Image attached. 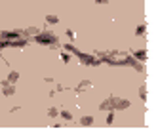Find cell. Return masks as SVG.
Here are the masks:
<instances>
[{
	"instance_id": "9a60e30c",
	"label": "cell",
	"mask_w": 158,
	"mask_h": 139,
	"mask_svg": "<svg viewBox=\"0 0 158 139\" xmlns=\"http://www.w3.org/2000/svg\"><path fill=\"white\" fill-rule=\"evenodd\" d=\"M46 21H48V23H52V25H55V23H57L59 19H57V15H48V17H46Z\"/></svg>"
},
{
	"instance_id": "7a4b0ae2",
	"label": "cell",
	"mask_w": 158,
	"mask_h": 139,
	"mask_svg": "<svg viewBox=\"0 0 158 139\" xmlns=\"http://www.w3.org/2000/svg\"><path fill=\"white\" fill-rule=\"evenodd\" d=\"M76 57L80 59V63H82V65H88V67H89V65L97 67V65L101 63L97 57H95V55H92V53H82V52H78V55H76Z\"/></svg>"
},
{
	"instance_id": "7c38bea8",
	"label": "cell",
	"mask_w": 158,
	"mask_h": 139,
	"mask_svg": "<svg viewBox=\"0 0 158 139\" xmlns=\"http://www.w3.org/2000/svg\"><path fill=\"white\" fill-rule=\"evenodd\" d=\"M80 124L82 126H92L94 124V116H82L80 118Z\"/></svg>"
},
{
	"instance_id": "9c48e42d",
	"label": "cell",
	"mask_w": 158,
	"mask_h": 139,
	"mask_svg": "<svg viewBox=\"0 0 158 139\" xmlns=\"http://www.w3.org/2000/svg\"><path fill=\"white\" fill-rule=\"evenodd\" d=\"M17 78H19V73H17V71H12V73L8 74V80H6V82H8V84H15Z\"/></svg>"
},
{
	"instance_id": "ffe728a7",
	"label": "cell",
	"mask_w": 158,
	"mask_h": 139,
	"mask_svg": "<svg viewBox=\"0 0 158 139\" xmlns=\"http://www.w3.org/2000/svg\"><path fill=\"white\" fill-rule=\"evenodd\" d=\"M67 36H69V38L73 40V38H74V32H73V31H67Z\"/></svg>"
},
{
	"instance_id": "ba28073f",
	"label": "cell",
	"mask_w": 158,
	"mask_h": 139,
	"mask_svg": "<svg viewBox=\"0 0 158 139\" xmlns=\"http://www.w3.org/2000/svg\"><path fill=\"white\" fill-rule=\"evenodd\" d=\"M86 88H89V80H82V82L74 88V91H76V94H82V91H84Z\"/></svg>"
},
{
	"instance_id": "4fadbf2b",
	"label": "cell",
	"mask_w": 158,
	"mask_h": 139,
	"mask_svg": "<svg viewBox=\"0 0 158 139\" xmlns=\"http://www.w3.org/2000/svg\"><path fill=\"white\" fill-rule=\"evenodd\" d=\"M61 48H65L67 52H71V53H74V55H78V50L74 48V46H73V44H65V46H61Z\"/></svg>"
},
{
	"instance_id": "5bb4252c",
	"label": "cell",
	"mask_w": 158,
	"mask_h": 139,
	"mask_svg": "<svg viewBox=\"0 0 158 139\" xmlns=\"http://www.w3.org/2000/svg\"><path fill=\"white\" fill-rule=\"evenodd\" d=\"M48 114H50V116H52V118H55V116H57V114H59V111H57V107H52V109L48 111Z\"/></svg>"
},
{
	"instance_id": "44dd1931",
	"label": "cell",
	"mask_w": 158,
	"mask_h": 139,
	"mask_svg": "<svg viewBox=\"0 0 158 139\" xmlns=\"http://www.w3.org/2000/svg\"><path fill=\"white\" fill-rule=\"evenodd\" d=\"M95 2H97V4H107L109 0H95Z\"/></svg>"
},
{
	"instance_id": "2e32d148",
	"label": "cell",
	"mask_w": 158,
	"mask_h": 139,
	"mask_svg": "<svg viewBox=\"0 0 158 139\" xmlns=\"http://www.w3.org/2000/svg\"><path fill=\"white\" fill-rule=\"evenodd\" d=\"M135 34H137V36H143L145 34V25H139L137 29H135Z\"/></svg>"
},
{
	"instance_id": "5b68a950",
	"label": "cell",
	"mask_w": 158,
	"mask_h": 139,
	"mask_svg": "<svg viewBox=\"0 0 158 139\" xmlns=\"http://www.w3.org/2000/svg\"><path fill=\"white\" fill-rule=\"evenodd\" d=\"M128 107H130V101L128 99L114 97V101H112V109H116V111H124V109H128Z\"/></svg>"
},
{
	"instance_id": "ac0fdd59",
	"label": "cell",
	"mask_w": 158,
	"mask_h": 139,
	"mask_svg": "<svg viewBox=\"0 0 158 139\" xmlns=\"http://www.w3.org/2000/svg\"><path fill=\"white\" fill-rule=\"evenodd\" d=\"M139 91H141V94H139V95H141V99H143V101H145V99H147V86H145V84H143V86H141V90H139Z\"/></svg>"
},
{
	"instance_id": "6da1fadb",
	"label": "cell",
	"mask_w": 158,
	"mask_h": 139,
	"mask_svg": "<svg viewBox=\"0 0 158 139\" xmlns=\"http://www.w3.org/2000/svg\"><path fill=\"white\" fill-rule=\"evenodd\" d=\"M38 44H46V46H52V48H57V36L53 32L46 31V32H38L36 38H35Z\"/></svg>"
},
{
	"instance_id": "8992f818",
	"label": "cell",
	"mask_w": 158,
	"mask_h": 139,
	"mask_svg": "<svg viewBox=\"0 0 158 139\" xmlns=\"http://www.w3.org/2000/svg\"><path fill=\"white\" fill-rule=\"evenodd\" d=\"M2 88H4V95H8V97L15 94V88H14L12 84H8L6 80H4V82H2Z\"/></svg>"
},
{
	"instance_id": "52a82bcc",
	"label": "cell",
	"mask_w": 158,
	"mask_h": 139,
	"mask_svg": "<svg viewBox=\"0 0 158 139\" xmlns=\"http://www.w3.org/2000/svg\"><path fill=\"white\" fill-rule=\"evenodd\" d=\"M112 101H114V97H109V99H105L103 103H101V111H112Z\"/></svg>"
},
{
	"instance_id": "e0dca14e",
	"label": "cell",
	"mask_w": 158,
	"mask_h": 139,
	"mask_svg": "<svg viewBox=\"0 0 158 139\" xmlns=\"http://www.w3.org/2000/svg\"><path fill=\"white\" fill-rule=\"evenodd\" d=\"M61 116H63L65 120H73V114H71L69 111H61Z\"/></svg>"
},
{
	"instance_id": "d6986e66",
	"label": "cell",
	"mask_w": 158,
	"mask_h": 139,
	"mask_svg": "<svg viewBox=\"0 0 158 139\" xmlns=\"http://www.w3.org/2000/svg\"><path fill=\"white\" fill-rule=\"evenodd\" d=\"M112 120H114V114L109 112V116H107V124H112Z\"/></svg>"
},
{
	"instance_id": "277c9868",
	"label": "cell",
	"mask_w": 158,
	"mask_h": 139,
	"mask_svg": "<svg viewBox=\"0 0 158 139\" xmlns=\"http://www.w3.org/2000/svg\"><path fill=\"white\" fill-rule=\"evenodd\" d=\"M124 59H126V65L133 67L135 71H143V61H137L133 55H124Z\"/></svg>"
},
{
	"instance_id": "30bf717a",
	"label": "cell",
	"mask_w": 158,
	"mask_h": 139,
	"mask_svg": "<svg viewBox=\"0 0 158 139\" xmlns=\"http://www.w3.org/2000/svg\"><path fill=\"white\" fill-rule=\"evenodd\" d=\"M133 57H135V59H137V61H145V59H147V52H145V50L133 52Z\"/></svg>"
},
{
	"instance_id": "8fae6325",
	"label": "cell",
	"mask_w": 158,
	"mask_h": 139,
	"mask_svg": "<svg viewBox=\"0 0 158 139\" xmlns=\"http://www.w3.org/2000/svg\"><path fill=\"white\" fill-rule=\"evenodd\" d=\"M40 31H38V27H29V29H25L23 31V36L27 34V36H31V34H38Z\"/></svg>"
},
{
	"instance_id": "3957f363",
	"label": "cell",
	"mask_w": 158,
	"mask_h": 139,
	"mask_svg": "<svg viewBox=\"0 0 158 139\" xmlns=\"http://www.w3.org/2000/svg\"><path fill=\"white\" fill-rule=\"evenodd\" d=\"M19 36H23V31H2L0 32V38H4V40H17Z\"/></svg>"
}]
</instances>
